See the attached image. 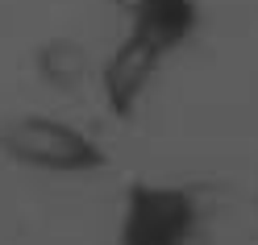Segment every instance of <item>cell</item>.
Instances as JSON below:
<instances>
[{
    "instance_id": "cell-3",
    "label": "cell",
    "mask_w": 258,
    "mask_h": 245,
    "mask_svg": "<svg viewBox=\"0 0 258 245\" xmlns=\"http://www.w3.org/2000/svg\"><path fill=\"white\" fill-rule=\"evenodd\" d=\"M196 25H200L196 0H134V9H129V38H138L163 58L179 50L196 34Z\"/></svg>"
},
{
    "instance_id": "cell-1",
    "label": "cell",
    "mask_w": 258,
    "mask_h": 245,
    "mask_svg": "<svg viewBox=\"0 0 258 245\" xmlns=\"http://www.w3.org/2000/svg\"><path fill=\"white\" fill-rule=\"evenodd\" d=\"M0 150L13 162L46 175H92L104 167V150L88 129L54 117H21L0 129Z\"/></svg>"
},
{
    "instance_id": "cell-4",
    "label": "cell",
    "mask_w": 258,
    "mask_h": 245,
    "mask_svg": "<svg viewBox=\"0 0 258 245\" xmlns=\"http://www.w3.org/2000/svg\"><path fill=\"white\" fill-rule=\"evenodd\" d=\"M158 67H163V54H154L150 46H142L138 38L125 34V42L112 50L108 67L100 75V92L112 104V112H121V117L134 112L142 104V96H146V88H150V79H154Z\"/></svg>"
},
{
    "instance_id": "cell-2",
    "label": "cell",
    "mask_w": 258,
    "mask_h": 245,
    "mask_svg": "<svg viewBox=\"0 0 258 245\" xmlns=\"http://www.w3.org/2000/svg\"><path fill=\"white\" fill-rule=\"evenodd\" d=\"M200 228L196 195L171 183H134L121 204L117 245H191Z\"/></svg>"
},
{
    "instance_id": "cell-5",
    "label": "cell",
    "mask_w": 258,
    "mask_h": 245,
    "mask_svg": "<svg viewBox=\"0 0 258 245\" xmlns=\"http://www.w3.org/2000/svg\"><path fill=\"white\" fill-rule=\"evenodd\" d=\"M42 67H46L50 79H58V84H75L79 71H84V54H79L71 42H50L46 54H42Z\"/></svg>"
}]
</instances>
